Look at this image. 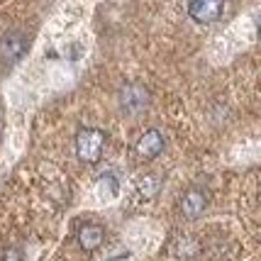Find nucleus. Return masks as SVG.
I'll return each instance as SVG.
<instances>
[{"instance_id": "39448f33", "label": "nucleus", "mask_w": 261, "mask_h": 261, "mask_svg": "<svg viewBox=\"0 0 261 261\" xmlns=\"http://www.w3.org/2000/svg\"><path fill=\"white\" fill-rule=\"evenodd\" d=\"M164 147H166V139H164V135H161L159 129H147L144 135L139 137V142H137V154L142 159L151 161L164 151Z\"/></svg>"}, {"instance_id": "f03ea898", "label": "nucleus", "mask_w": 261, "mask_h": 261, "mask_svg": "<svg viewBox=\"0 0 261 261\" xmlns=\"http://www.w3.org/2000/svg\"><path fill=\"white\" fill-rule=\"evenodd\" d=\"M27 46H30V39H27L24 32H20V30L5 32L0 37V61L8 64V66L17 64V61L24 57Z\"/></svg>"}, {"instance_id": "20e7f679", "label": "nucleus", "mask_w": 261, "mask_h": 261, "mask_svg": "<svg viewBox=\"0 0 261 261\" xmlns=\"http://www.w3.org/2000/svg\"><path fill=\"white\" fill-rule=\"evenodd\" d=\"M149 105V91L142 83H127L120 91V108L127 115H139L144 113Z\"/></svg>"}, {"instance_id": "1a4fd4ad", "label": "nucleus", "mask_w": 261, "mask_h": 261, "mask_svg": "<svg viewBox=\"0 0 261 261\" xmlns=\"http://www.w3.org/2000/svg\"><path fill=\"white\" fill-rule=\"evenodd\" d=\"M0 261H24L20 249H5L0 254Z\"/></svg>"}, {"instance_id": "f257e3e1", "label": "nucleus", "mask_w": 261, "mask_h": 261, "mask_svg": "<svg viewBox=\"0 0 261 261\" xmlns=\"http://www.w3.org/2000/svg\"><path fill=\"white\" fill-rule=\"evenodd\" d=\"M105 149V132L98 127H83L76 135V154L86 164L100 161V154Z\"/></svg>"}, {"instance_id": "7ed1b4c3", "label": "nucleus", "mask_w": 261, "mask_h": 261, "mask_svg": "<svg viewBox=\"0 0 261 261\" xmlns=\"http://www.w3.org/2000/svg\"><path fill=\"white\" fill-rule=\"evenodd\" d=\"M225 12V0H188V15L198 24H215Z\"/></svg>"}, {"instance_id": "6e6552de", "label": "nucleus", "mask_w": 261, "mask_h": 261, "mask_svg": "<svg viewBox=\"0 0 261 261\" xmlns=\"http://www.w3.org/2000/svg\"><path fill=\"white\" fill-rule=\"evenodd\" d=\"M137 186H139V193L144 195V198H154V195L159 193V181H156V176H142Z\"/></svg>"}, {"instance_id": "0eeeda50", "label": "nucleus", "mask_w": 261, "mask_h": 261, "mask_svg": "<svg viewBox=\"0 0 261 261\" xmlns=\"http://www.w3.org/2000/svg\"><path fill=\"white\" fill-rule=\"evenodd\" d=\"M102 239H105V229H102L100 225H95V222H88V225H83V227L79 229V244L86 251L98 249L102 244Z\"/></svg>"}, {"instance_id": "423d86ee", "label": "nucleus", "mask_w": 261, "mask_h": 261, "mask_svg": "<svg viewBox=\"0 0 261 261\" xmlns=\"http://www.w3.org/2000/svg\"><path fill=\"white\" fill-rule=\"evenodd\" d=\"M205 207H207V193H205L203 188H191V191H186V193H183V198H181L183 217L195 220V217L203 215Z\"/></svg>"}]
</instances>
